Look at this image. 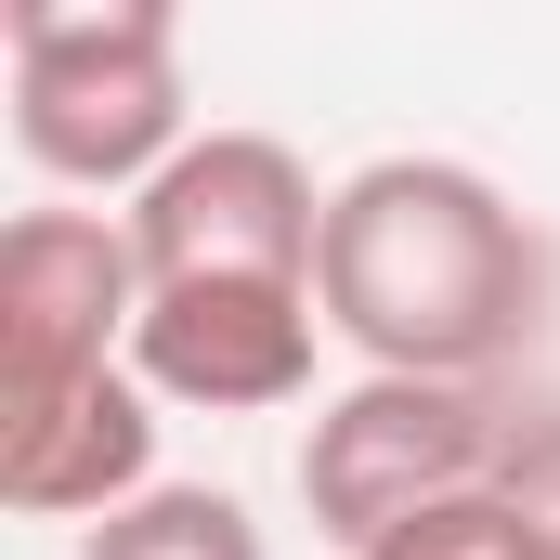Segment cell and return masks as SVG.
Segmentation results:
<instances>
[{
	"label": "cell",
	"instance_id": "6da1fadb",
	"mask_svg": "<svg viewBox=\"0 0 560 560\" xmlns=\"http://www.w3.org/2000/svg\"><path fill=\"white\" fill-rule=\"evenodd\" d=\"M313 300H326V339L365 378L509 392V365L560 313V248H548V222L495 170H469V156H365L326 196Z\"/></svg>",
	"mask_w": 560,
	"mask_h": 560
},
{
	"label": "cell",
	"instance_id": "7a4b0ae2",
	"mask_svg": "<svg viewBox=\"0 0 560 560\" xmlns=\"http://www.w3.org/2000/svg\"><path fill=\"white\" fill-rule=\"evenodd\" d=\"M13 143L66 196H143L183 143V13L170 0H13Z\"/></svg>",
	"mask_w": 560,
	"mask_h": 560
},
{
	"label": "cell",
	"instance_id": "3957f363",
	"mask_svg": "<svg viewBox=\"0 0 560 560\" xmlns=\"http://www.w3.org/2000/svg\"><path fill=\"white\" fill-rule=\"evenodd\" d=\"M509 405L522 392H469V378H352L326 392L300 430V509L339 560H365L378 535H405L430 509L482 495L509 456Z\"/></svg>",
	"mask_w": 560,
	"mask_h": 560
},
{
	"label": "cell",
	"instance_id": "277c9868",
	"mask_svg": "<svg viewBox=\"0 0 560 560\" xmlns=\"http://www.w3.org/2000/svg\"><path fill=\"white\" fill-rule=\"evenodd\" d=\"M326 196L313 156L275 131H196L131 209V248H143V287H196V275H275V287H313L326 261Z\"/></svg>",
	"mask_w": 560,
	"mask_h": 560
},
{
	"label": "cell",
	"instance_id": "5b68a950",
	"mask_svg": "<svg viewBox=\"0 0 560 560\" xmlns=\"http://www.w3.org/2000/svg\"><path fill=\"white\" fill-rule=\"evenodd\" d=\"M131 326H143V248L118 209L0 222V418H39L79 378L131 365Z\"/></svg>",
	"mask_w": 560,
	"mask_h": 560
},
{
	"label": "cell",
	"instance_id": "8992f818",
	"mask_svg": "<svg viewBox=\"0 0 560 560\" xmlns=\"http://www.w3.org/2000/svg\"><path fill=\"white\" fill-rule=\"evenodd\" d=\"M313 352H326V300L275 287V275L143 287V326H131V378L156 405H196V418H275V405H300Z\"/></svg>",
	"mask_w": 560,
	"mask_h": 560
},
{
	"label": "cell",
	"instance_id": "52a82bcc",
	"mask_svg": "<svg viewBox=\"0 0 560 560\" xmlns=\"http://www.w3.org/2000/svg\"><path fill=\"white\" fill-rule=\"evenodd\" d=\"M131 495H156V392L131 365L79 378L39 418H0V509L13 522H118Z\"/></svg>",
	"mask_w": 560,
	"mask_h": 560
},
{
	"label": "cell",
	"instance_id": "ba28073f",
	"mask_svg": "<svg viewBox=\"0 0 560 560\" xmlns=\"http://www.w3.org/2000/svg\"><path fill=\"white\" fill-rule=\"evenodd\" d=\"M79 560H275V548H261L248 495H222V482H156L118 522H92Z\"/></svg>",
	"mask_w": 560,
	"mask_h": 560
},
{
	"label": "cell",
	"instance_id": "9c48e42d",
	"mask_svg": "<svg viewBox=\"0 0 560 560\" xmlns=\"http://www.w3.org/2000/svg\"><path fill=\"white\" fill-rule=\"evenodd\" d=\"M365 560H548V535L522 522V495H456V509H430V522H405V535H378Z\"/></svg>",
	"mask_w": 560,
	"mask_h": 560
},
{
	"label": "cell",
	"instance_id": "30bf717a",
	"mask_svg": "<svg viewBox=\"0 0 560 560\" xmlns=\"http://www.w3.org/2000/svg\"><path fill=\"white\" fill-rule=\"evenodd\" d=\"M495 495H522V522H535V535H548V560H560V392H522V405H509Z\"/></svg>",
	"mask_w": 560,
	"mask_h": 560
}]
</instances>
